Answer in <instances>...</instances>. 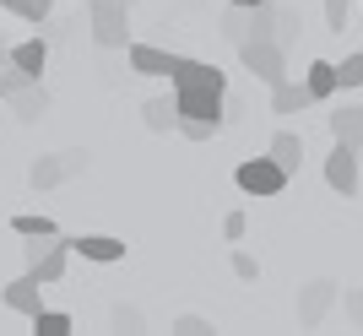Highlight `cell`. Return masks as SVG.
<instances>
[{
    "instance_id": "cell-23",
    "label": "cell",
    "mask_w": 363,
    "mask_h": 336,
    "mask_svg": "<svg viewBox=\"0 0 363 336\" xmlns=\"http://www.w3.org/2000/svg\"><path fill=\"white\" fill-rule=\"evenodd\" d=\"M0 6H6L11 16H22V22H33V28L49 22V0H0Z\"/></svg>"
},
{
    "instance_id": "cell-20",
    "label": "cell",
    "mask_w": 363,
    "mask_h": 336,
    "mask_svg": "<svg viewBox=\"0 0 363 336\" xmlns=\"http://www.w3.org/2000/svg\"><path fill=\"white\" fill-rule=\"evenodd\" d=\"M11 233H16V239H55V223H49L44 212H16Z\"/></svg>"
},
{
    "instance_id": "cell-29",
    "label": "cell",
    "mask_w": 363,
    "mask_h": 336,
    "mask_svg": "<svg viewBox=\"0 0 363 336\" xmlns=\"http://www.w3.org/2000/svg\"><path fill=\"white\" fill-rule=\"evenodd\" d=\"M174 331H179V336H206V331H212V320H206V315H179Z\"/></svg>"
},
{
    "instance_id": "cell-27",
    "label": "cell",
    "mask_w": 363,
    "mask_h": 336,
    "mask_svg": "<svg viewBox=\"0 0 363 336\" xmlns=\"http://www.w3.org/2000/svg\"><path fill=\"white\" fill-rule=\"evenodd\" d=\"M233 276H239V282H255V276H260V260L250 255V250H233Z\"/></svg>"
},
{
    "instance_id": "cell-34",
    "label": "cell",
    "mask_w": 363,
    "mask_h": 336,
    "mask_svg": "<svg viewBox=\"0 0 363 336\" xmlns=\"http://www.w3.org/2000/svg\"><path fill=\"white\" fill-rule=\"evenodd\" d=\"M0 103H6V92H0Z\"/></svg>"
},
{
    "instance_id": "cell-6",
    "label": "cell",
    "mask_w": 363,
    "mask_h": 336,
    "mask_svg": "<svg viewBox=\"0 0 363 336\" xmlns=\"http://www.w3.org/2000/svg\"><path fill=\"white\" fill-rule=\"evenodd\" d=\"M336 298H342V282H331V276H315V282H303V288H298V325H303V331H315Z\"/></svg>"
},
{
    "instance_id": "cell-4",
    "label": "cell",
    "mask_w": 363,
    "mask_h": 336,
    "mask_svg": "<svg viewBox=\"0 0 363 336\" xmlns=\"http://www.w3.org/2000/svg\"><path fill=\"white\" fill-rule=\"evenodd\" d=\"M288 179H293V174L277 163L272 152H266V157H244L239 174H233V184H239L244 196H282V190H288Z\"/></svg>"
},
{
    "instance_id": "cell-16",
    "label": "cell",
    "mask_w": 363,
    "mask_h": 336,
    "mask_svg": "<svg viewBox=\"0 0 363 336\" xmlns=\"http://www.w3.org/2000/svg\"><path fill=\"white\" fill-rule=\"evenodd\" d=\"M6 55H11V65H22V71H33V77L49 65V44L44 38H22V44H11Z\"/></svg>"
},
{
    "instance_id": "cell-25",
    "label": "cell",
    "mask_w": 363,
    "mask_h": 336,
    "mask_svg": "<svg viewBox=\"0 0 363 336\" xmlns=\"http://www.w3.org/2000/svg\"><path fill=\"white\" fill-rule=\"evenodd\" d=\"M325 6V28L331 33H347V22H352V0H320Z\"/></svg>"
},
{
    "instance_id": "cell-13",
    "label": "cell",
    "mask_w": 363,
    "mask_h": 336,
    "mask_svg": "<svg viewBox=\"0 0 363 336\" xmlns=\"http://www.w3.org/2000/svg\"><path fill=\"white\" fill-rule=\"evenodd\" d=\"M309 103H320L315 92H309V82H277L272 87V108L277 114H298V108H309Z\"/></svg>"
},
{
    "instance_id": "cell-9",
    "label": "cell",
    "mask_w": 363,
    "mask_h": 336,
    "mask_svg": "<svg viewBox=\"0 0 363 336\" xmlns=\"http://www.w3.org/2000/svg\"><path fill=\"white\" fill-rule=\"evenodd\" d=\"M0 298H6V309H16V315H28V320H33V315L44 309V282H38L33 271H22L16 282L0 288Z\"/></svg>"
},
{
    "instance_id": "cell-32",
    "label": "cell",
    "mask_w": 363,
    "mask_h": 336,
    "mask_svg": "<svg viewBox=\"0 0 363 336\" xmlns=\"http://www.w3.org/2000/svg\"><path fill=\"white\" fill-rule=\"evenodd\" d=\"M239 6H266V0H239Z\"/></svg>"
},
{
    "instance_id": "cell-2",
    "label": "cell",
    "mask_w": 363,
    "mask_h": 336,
    "mask_svg": "<svg viewBox=\"0 0 363 336\" xmlns=\"http://www.w3.org/2000/svg\"><path fill=\"white\" fill-rule=\"evenodd\" d=\"M130 6L136 0H87V28L98 49H130Z\"/></svg>"
},
{
    "instance_id": "cell-3",
    "label": "cell",
    "mask_w": 363,
    "mask_h": 336,
    "mask_svg": "<svg viewBox=\"0 0 363 336\" xmlns=\"http://www.w3.org/2000/svg\"><path fill=\"white\" fill-rule=\"evenodd\" d=\"M239 60H244V71H250L255 82H266V87L288 82V49L277 44V38H244Z\"/></svg>"
},
{
    "instance_id": "cell-19",
    "label": "cell",
    "mask_w": 363,
    "mask_h": 336,
    "mask_svg": "<svg viewBox=\"0 0 363 336\" xmlns=\"http://www.w3.org/2000/svg\"><path fill=\"white\" fill-rule=\"evenodd\" d=\"M303 82H309V92H315L320 103H325V98H331V92L342 87V71H336L331 60H315V65H309V77H303Z\"/></svg>"
},
{
    "instance_id": "cell-8",
    "label": "cell",
    "mask_w": 363,
    "mask_h": 336,
    "mask_svg": "<svg viewBox=\"0 0 363 336\" xmlns=\"http://www.w3.org/2000/svg\"><path fill=\"white\" fill-rule=\"evenodd\" d=\"M125 60H130V71H136V77H174L179 55H168V49H157V44H141V38H130Z\"/></svg>"
},
{
    "instance_id": "cell-14",
    "label": "cell",
    "mask_w": 363,
    "mask_h": 336,
    "mask_svg": "<svg viewBox=\"0 0 363 336\" xmlns=\"http://www.w3.org/2000/svg\"><path fill=\"white\" fill-rule=\"evenodd\" d=\"M141 120H147V130H179V98H152L147 108H141Z\"/></svg>"
},
{
    "instance_id": "cell-5",
    "label": "cell",
    "mask_w": 363,
    "mask_h": 336,
    "mask_svg": "<svg viewBox=\"0 0 363 336\" xmlns=\"http://www.w3.org/2000/svg\"><path fill=\"white\" fill-rule=\"evenodd\" d=\"M71 174H87V152H49V157H33L28 184H33V190H55V184H65Z\"/></svg>"
},
{
    "instance_id": "cell-21",
    "label": "cell",
    "mask_w": 363,
    "mask_h": 336,
    "mask_svg": "<svg viewBox=\"0 0 363 336\" xmlns=\"http://www.w3.org/2000/svg\"><path fill=\"white\" fill-rule=\"evenodd\" d=\"M298 33H303L298 6H282V11H277V44H282V49H293V44H298Z\"/></svg>"
},
{
    "instance_id": "cell-28",
    "label": "cell",
    "mask_w": 363,
    "mask_h": 336,
    "mask_svg": "<svg viewBox=\"0 0 363 336\" xmlns=\"http://www.w3.org/2000/svg\"><path fill=\"white\" fill-rule=\"evenodd\" d=\"M336 71H342V87H363V49H358V55H347Z\"/></svg>"
},
{
    "instance_id": "cell-30",
    "label": "cell",
    "mask_w": 363,
    "mask_h": 336,
    "mask_svg": "<svg viewBox=\"0 0 363 336\" xmlns=\"http://www.w3.org/2000/svg\"><path fill=\"white\" fill-rule=\"evenodd\" d=\"M342 304H347V320L363 331V288H347V293H342Z\"/></svg>"
},
{
    "instance_id": "cell-26",
    "label": "cell",
    "mask_w": 363,
    "mask_h": 336,
    "mask_svg": "<svg viewBox=\"0 0 363 336\" xmlns=\"http://www.w3.org/2000/svg\"><path fill=\"white\" fill-rule=\"evenodd\" d=\"M108 320H114V331H147V315H141L136 304H114Z\"/></svg>"
},
{
    "instance_id": "cell-10",
    "label": "cell",
    "mask_w": 363,
    "mask_h": 336,
    "mask_svg": "<svg viewBox=\"0 0 363 336\" xmlns=\"http://www.w3.org/2000/svg\"><path fill=\"white\" fill-rule=\"evenodd\" d=\"M71 255H76V250H71V239H60V233H55L44 255H33V260H28V271H33V276H38V282H44V288H49V282H60V276H65V266H71Z\"/></svg>"
},
{
    "instance_id": "cell-24",
    "label": "cell",
    "mask_w": 363,
    "mask_h": 336,
    "mask_svg": "<svg viewBox=\"0 0 363 336\" xmlns=\"http://www.w3.org/2000/svg\"><path fill=\"white\" fill-rule=\"evenodd\" d=\"M223 125H228V120H179V136H184V141H212Z\"/></svg>"
},
{
    "instance_id": "cell-31",
    "label": "cell",
    "mask_w": 363,
    "mask_h": 336,
    "mask_svg": "<svg viewBox=\"0 0 363 336\" xmlns=\"http://www.w3.org/2000/svg\"><path fill=\"white\" fill-rule=\"evenodd\" d=\"M244 228H250V223H244V212H228V217H223V239H228V245H239Z\"/></svg>"
},
{
    "instance_id": "cell-12",
    "label": "cell",
    "mask_w": 363,
    "mask_h": 336,
    "mask_svg": "<svg viewBox=\"0 0 363 336\" xmlns=\"http://www.w3.org/2000/svg\"><path fill=\"white\" fill-rule=\"evenodd\" d=\"M6 103L16 108V120H22V125H38L49 114V87H44V82H28V87L16 92V98H6Z\"/></svg>"
},
{
    "instance_id": "cell-15",
    "label": "cell",
    "mask_w": 363,
    "mask_h": 336,
    "mask_svg": "<svg viewBox=\"0 0 363 336\" xmlns=\"http://www.w3.org/2000/svg\"><path fill=\"white\" fill-rule=\"evenodd\" d=\"M266 152H272L277 163L288 168V174H298V163H303V136H298V130H277Z\"/></svg>"
},
{
    "instance_id": "cell-22",
    "label": "cell",
    "mask_w": 363,
    "mask_h": 336,
    "mask_svg": "<svg viewBox=\"0 0 363 336\" xmlns=\"http://www.w3.org/2000/svg\"><path fill=\"white\" fill-rule=\"evenodd\" d=\"M33 331L38 336H71V315H65V309H38V315H33Z\"/></svg>"
},
{
    "instance_id": "cell-33",
    "label": "cell",
    "mask_w": 363,
    "mask_h": 336,
    "mask_svg": "<svg viewBox=\"0 0 363 336\" xmlns=\"http://www.w3.org/2000/svg\"><path fill=\"white\" fill-rule=\"evenodd\" d=\"M6 65H11V55H0V71H6Z\"/></svg>"
},
{
    "instance_id": "cell-1",
    "label": "cell",
    "mask_w": 363,
    "mask_h": 336,
    "mask_svg": "<svg viewBox=\"0 0 363 336\" xmlns=\"http://www.w3.org/2000/svg\"><path fill=\"white\" fill-rule=\"evenodd\" d=\"M168 82H174V98H179V120H228V77L217 65L179 55Z\"/></svg>"
},
{
    "instance_id": "cell-7",
    "label": "cell",
    "mask_w": 363,
    "mask_h": 336,
    "mask_svg": "<svg viewBox=\"0 0 363 336\" xmlns=\"http://www.w3.org/2000/svg\"><path fill=\"white\" fill-rule=\"evenodd\" d=\"M325 184H331L342 201L358 196V147L352 141H336L331 157H325Z\"/></svg>"
},
{
    "instance_id": "cell-11",
    "label": "cell",
    "mask_w": 363,
    "mask_h": 336,
    "mask_svg": "<svg viewBox=\"0 0 363 336\" xmlns=\"http://www.w3.org/2000/svg\"><path fill=\"white\" fill-rule=\"evenodd\" d=\"M71 250L82 260H98V266H114V260H125V239H114V233H76L71 239Z\"/></svg>"
},
{
    "instance_id": "cell-17",
    "label": "cell",
    "mask_w": 363,
    "mask_h": 336,
    "mask_svg": "<svg viewBox=\"0 0 363 336\" xmlns=\"http://www.w3.org/2000/svg\"><path fill=\"white\" fill-rule=\"evenodd\" d=\"M325 125H331L336 141H352V147H363V108H336V114H325Z\"/></svg>"
},
{
    "instance_id": "cell-18",
    "label": "cell",
    "mask_w": 363,
    "mask_h": 336,
    "mask_svg": "<svg viewBox=\"0 0 363 336\" xmlns=\"http://www.w3.org/2000/svg\"><path fill=\"white\" fill-rule=\"evenodd\" d=\"M217 33H223L228 44L239 49V44H244V38H250V6H239V0H233V6H228V11H223V16H217Z\"/></svg>"
}]
</instances>
